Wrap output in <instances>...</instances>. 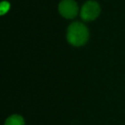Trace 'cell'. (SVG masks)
Listing matches in <instances>:
<instances>
[{
    "instance_id": "1",
    "label": "cell",
    "mask_w": 125,
    "mask_h": 125,
    "mask_svg": "<svg viewBox=\"0 0 125 125\" xmlns=\"http://www.w3.org/2000/svg\"><path fill=\"white\" fill-rule=\"evenodd\" d=\"M88 30L81 22H73L70 25L67 31V40L74 46H82L88 40Z\"/></svg>"
},
{
    "instance_id": "2",
    "label": "cell",
    "mask_w": 125,
    "mask_h": 125,
    "mask_svg": "<svg viewBox=\"0 0 125 125\" xmlns=\"http://www.w3.org/2000/svg\"><path fill=\"white\" fill-rule=\"evenodd\" d=\"M99 4L95 1H87L82 6L81 16L84 21H94L99 16Z\"/></svg>"
},
{
    "instance_id": "3",
    "label": "cell",
    "mask_w": 125,
    "mask_h": 125,
    "mask_svg": "<svg viewBox=\"0 0 125 125\" xmlns=\"http://www.w3.org/2000/svg\"><path fill=\"white\" fill-rule=\"evenodd\" d=\"M58 10L63 17L71 19L76 16L78 13V6L74 0H62L59 4Z\"/></svg>"
},
{
    "instance_id": "4",
    "label": "cell",
    "mask_w": 125,
    "mask_h": 125,
    "mask_svg": "<svg viewBox=\"0 0 125 125\" xmlns=\"http://www.w3.org/2000/svg\"><path fill=\"white\" fill-rule=\"evenodd\" d=\"M4 125H25L22 116L19 115H12L6 120Z\"/></svg>"
},
{
    "instance_id": "5",
    "label": "cell",
    "mask_w": 125,
    "mask_h": 125,
    "mask_svg": "<svg viewBox=\"0 0 125 125\" xmlns=\"http://www.w3.org/2000/svg\"><path fill=\"white\" fill-rule=\"evenodd\" d=\"M10 8V5L9 3L6 2V1L2 2L1 4H0V14L3 16V15H4L5 13H7L8 11H9Z\"/></svg>"
}]
</instances>
